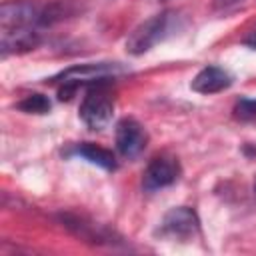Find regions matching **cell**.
<instances>
[{"label": "cell", "instance_id": "5", "mask_svg": "<svg viewBox=\"0 0 256 256\" xmlns=\"http://www.w3.org/2000/svg\"><path fill=\"white\" fill-rule=\"evenodd\" d=\"M200 232V220L198 214L188 208V206H178L172 208L164 214V218L160 220L158 228L154 230L156 236L166 238V240H192L196 234Z\"/></svg>", "mask_w": 256, "mask_h": 256}, {"label": "cell", "instance_id": "1", "mask_svg": "<svg viewBox=\"0 0 256 256\" xmlns=\"http://www.w3.org/2000/svg\"><path fill=\"white\" fill-rule=\"evenodd\" d=\"M126 68L120 62H86L76 64L52 78V84L58 86V98L70 100L72 94L80 86H96V84H110L116 76L124 74Z\"/></svg>", "mask_w": 256, "mask_h": 256}, {"label": "cell", "instance_id": "13", "mask_svg": "<svg viewBox=\"0 0 256 256\" xmlns=\"http://www.w3.org/2000/svg\"><path fill=\"white\" fill-rule=\"evenodd\" d=\"M242 0H212V8L214 10H228L236 4H240Z\"/></svg>", "mask_w": 256, "mask_h": 256}, {"label": "cell", "instance_id": "4", "mask_svg": "<svg viewBox=\"0 0 256 256\" xmlns=\"http://www.w3.org/2000/svg\"><path fill=\"white\" fill-rule=\"evenodd\" d=\"M46 28V4L34 0H6L0 6V30Z\"/></svg>", "mask_w": 256, "mask_h": 256}, {"label": "cell", "instance_id": "11", "mask_svg": "<svg viewBox=\"0 0 256 256\" xmlns=\"http://www.w3.org/2000/svg\"><path fill=\"white\" fill-rule=\"evenodd\" d=\"M16 108L22 110V112H26V114H46V112H50L52 104H50L48 96L34 92V94L24 96V98L16 104Z\"/></svg>", "mask_w": 256, "mask_h": 256}, {"label": "cell", "instance_id": "8", "mask_svg": "<svg viewBox=\"0 0 256 256\" xmlns=\"http://www.w3.org/2000/svg\"><path fill=\"white\" fill-rule=\"evenodd\" d=\"M232 76L220 66H204L190 82V88L198 94H216L230 88Z\"/></svg>", "mask_w": 256, "mask_h": 256}, {"label": "cell", "instance_id": "6", "mask_svg": "<svg viewBox=\"0 0 256 256\" xmlns=\"http://www.w3.org/2000/svg\"><path fill=\"white\" fill-rule=\"evenodd\" d=\"M114 142H116V150L120 156L134 160L138 158L146 144H148V132L144 130V126L134 120V118H122L116 124V134H114Z\"/></svg>", "mask_w": 256, "mask_h": 256}, {"label": "cell", "instance_id": "2", "mask_svg": "<svg viewBox=\"0 0 256 256\" xmlns=\"http://www.w3.org/2000/svg\"><path fill=\"white\" fill-rule=\"evenodd\" d=\"M182 26V16L176 10H164L148 20L140 22L126 38V52L132 56H142L152 50L158 42L172 36Z\"/></svg>", "mask_w": 256, "mask_h": 256}, {"label": "cell", "instance_id": "14", "mask_svg": "<svg viewBox=\"0 0 256 256\" xmlns=\"http://www.w3.org/2000/svg\"><path fill=\"white\" fill-rule=\"evenodd\" d=\"M242 42H244L246 46H250V48H254V50H256V30H252V32H250Z\"/></svg>", "mask_w": 256, "mask_h": 256}, {"label": "cell", "instance_id": "9", "mask_svg": "<svg viewBox=\"0 0 256 256\" xmlns=\"http://www.w3.org/2000/svg\"><path fill=\"white\" fill-rule=\"evenodd\" d=\"M62 222H64V226H68L76 236H80V238H84V240H88V242H96V244H110V242H114L112 240V236L114 234H110L108 230H104L102 226H98V224H86L82 218H78V216H64L62 218Z\"/></svg>", "mask_w": 256, "mask_h": 256}, {"label": "cell", "instance_id": "10", "mask_svg": "<svg viewBox=\"0 0 256 256\" xmlns=\"http://www.w3.org/2000/svg\"><path fill=\"white\" fill-rule=\"evenodd\" d=\"M70 154L80 156V158H84V160H88V162H92V164H96V166H100L104 170H116V158H114V154L110 150L102 148V146L92 144V142H80V144H76Z\"/></svg>", "mask_w": 256, "mask_h": 256}, {"label": "cell", "instance_id": "15", "mask_svg": "<svg viewBox=\"0 0 256 256\" xmlns=\"http://www.w3.org/2000/svg\"><path fill=\"white\" fill-rule=\"evenodd\" d=\"M254 192H256V180H254Z\"/></svg>", "mask_w": 256, "mask_h": 256}, {"label": "cell", "instance_id": "7", "mask_svg": "<svg viewBox=\"0 0 256 256\" xmlns=\"http://www.w3.org/2000/svg\"><path fill=\"white\" fill-rule=\"evenodd\" d=\"M180 164L172 156H156L148 162L142 174V188L146 192H154L166 186H172L180 178Z\"/></svg>", "mask_w": 256, "mask_h": 256}, {"label": "cell", "instance_id": "3", "mask_svg": "<svg viewBox=\"0 0 256 256\" xmlns=\"http://www.w3.org/2000/svg\"><path fill=\"white\" fill-rule=\"evenodd\" d=\"M80 120L90 130H104L112 122L114 116V98L108 92V84H96L88 86L80 108H78Z\"/></svg>", "mask_w": 256, "mask_h": 256}, {"label": "cell", "instance_id": "12", "mask_svg": "<svg viewBox=\"0 0 256 256\" xmlns=\"http://www.w3.org/2000/svg\"><path fill=\"white\" fill-rule=\"evenodd\" d=\"M234 114L240 120H254L256 118V98H240L234 106Z\"/></svg>", "mask_w": 256, "mask_h": 256}]
</instances>
